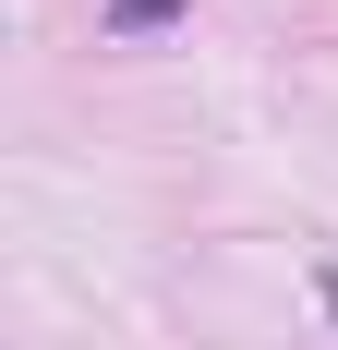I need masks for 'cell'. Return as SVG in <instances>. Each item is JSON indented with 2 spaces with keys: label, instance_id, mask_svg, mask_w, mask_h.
Returning a JSON list of instances; mask_svg holds the SVG:
<instances>
[{
  "label": "cell",
  "instance_id": "obj_1",
  "mask_svg": "<svg viewBox=\"0 0 338 350\" xmlns=\"http://www.w3.org/2000/svg\"><path fill=\"white\" fill-rule=\"evenodd\" d=\"M169 12H194V0H109V36H157Z\"/></svg>",
  "mask_w": 338,
  "mask_h": 350
}]
</instances>
